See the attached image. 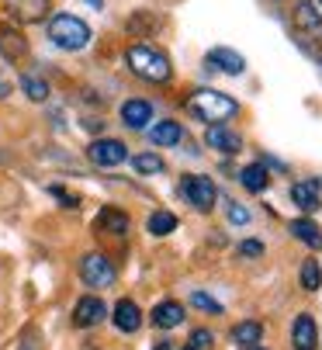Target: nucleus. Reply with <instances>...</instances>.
I'll use <instances>...</instances> for the list:
<instances>
[{"instance_id":"obj_1","label":"nucleus","mask_w":322,"mask_h":350,"mask_svg":"<svg viewBox=\"0 0 322 350\" xmlns=\"http://www.w3.org/2000/svg\"><path fill=\"white\" fill-rule=\"evenodd\" d=\"M187 111L194 118L208 122V125H222V122H229L239 111V101H236V97H229V94H222V90L201 87V90H194L187 97Z\"/></svg>"},{"instance_id":"obj_2","label":"nucleus","mask_w":322,"mask_h":350,"mask_svg":"<svg viewBox=\"0 0 322 350\" xmlns=\"http://www.w3.org/2000/svg\"><path fill=\"white\" fill-rule=\"evenodd\" d=\"M125 63L146 83H167L174 77V66H170L167 53H159V49H152V45H132L125 53Z\"/></svg>"},{"instance_id":"obj_3","label":"nucleus","mask_w":322,"mask_h":350,"mask_svg":"<svg viewBox=\"0 0 322 350\" xmlns=\"http://www.w3.org/2000/svg\"><path fill=\"white\" fill-rule=\"evenodd\" d=\"M94 38L90 25L77 14H52L49 18V42L63 49V53H80V49H87Z\"/></svg>"},{"instance_id":"obj_4","label":"nucleus","mask_w":322,"mask_h":350,"mask_svg":"<svg viewBox=\"0 0 322 350\" xmlns=\"http://www.w3.org/2000/svg\"><path fill=\"white\" fill-rule=\"evenodd\" d=\"M80 278H83L87 288H111L118 271H115V264L107 260L104 254H87L80 260Z\"/></svg>"},{"instance_id":"obj_5","label":"nucleus","mask_w":322,"mask_h":350,"mask_svg":"<svg viewBox=\"0 0 322 350\" xmlns=\"http://www.w3.org/2000/svg\"><path fill=\"white\" fill-rule=\"evenodd\" d=\"M87 157H90V163H97V167H118V163L129 160V149H125L122 139H94V142L87 146Z\"/></svg>"},{"instance_id":"obj_6","label":"nucleus","mask_w":322,"mask_h":350,"mask_svg":"<svg viewBox=\"0 0 322 350\" xmlns=\"http://www.w3.org/2000/svg\"><path fill=\"white\" fill-rule=\"evenodd\" d=\"M180 194L187 198L198 212H208L215 205V198H219V187L211 184V177H187L180 184Z\"/></svg>"},{"instance_id":"obj_7","label":"nucleus","mask_w":322,"mask_h":350,"mask_svg":"<svg viewBox=\"0 0 322 350\" xmlns=\"http://www.w3.org/2000/svg\"><path fill=\"white\" fill-rule=\"evenodd\" d=\"M4 11L18 25H35L49 14V0H4Z\"/></svg>"},{"instance_id":"obj_8","label":"nucleus","mask_w":322,"mask_h":350,"mask_svg":"<svg viewBox=\"0 0 322 350\" xmlns=\"http://www.w3.org/2000/svg\"><path fill=\"white\" fill-rule=\"evenodd\" d=\"M104 316H107V306L100 302V298H94V295L80 298V302H77V309H73V323H77L80 329L104 323Z\"/></svg>"},{"instance_id":"obj_9","label":"nucleus","mask_w":322,"mask_h":350,"mask_svg":"<svg viewBox=\"0 0 322 350\" xmlns=\"http://www.w3.org/2000/svg\"><path fill=\"white\" fill-rule=\"evenodd\" d=\"M208 66L222 70V73H229V77H239V73L246 70V59L236 53V49L219 45V49H211V53H208Z\"/></svg>"},{"instance_id":"obj_10","label":"nucleus","mask_w":322,"mask_h":350,"mask_svg":"<svg viewBox=\"0 0 322 350\" xmlns=\"http://www.w3.org/2000/svg\"><path fill=\"white\" fill-rule=\"evenodd\" d=\"M204 142H208L211 149H219V153H226V157H232V153H239V149H243V139H239L236 132H229L226 125H208Z\"/></svg>"},{"instance_id":"obj_11","label":"nucleus","mask_w":322,"mask_h":350,"mask_svg":"<svg viewBox=\"0 0 322 350\" xmlns=\"http://www.w3.org/2000/svg\"><path fill=\"white\" fill-rule=\"evenodd\" d=\"M152 122V105L149 101H139V97H132V101H125L122 105V125L125 129H146Z\"/></svg>"},{"instance_id":"obj_12","label":"nucleus","mask_w":322,"mask_h":350,"mask_svg":"<svg viewBox=\"0 0 322 350\" xmlns=\"http://www.w3.org/2000/svg\"><path fill=\"white\" fill-rule=\"evenodd\" d=\"M129 215L118 212V208H100V215L94 219V229L97 232H107V236H125L129 232Z\"/></svg>"},{"instance_id":"obj_13","label":"nucleus","mask_w":322,"mask_h":350,"mask_svg":"<svg viewBox=\"0 0 322 350\" xmlns=\"http://www.w3.org/2000/svg\"><path fill=\"white\" fill-rule=\"evenodd\" d=\"M291 343L298 350H315L319 347V329H315V319L312 316H298L295 326H291Z\"/></svg>"},{"instance_id":"obj_14","label":"nucleus","mask_w":322,"mask_h":350,"mask_svg":"<svg viewBox=\"0 0 322 350\" xmlns=\"http://www.w3.org/2000/svg\"><path fill=\"white\" fill-rule=\"evenodd\" d=\"M149 319H152V326H159V329H174V326L184 323V306L167 298V302H159V306L149 312Z\"/></svg>"},{"instance_id":"obj_15","label":"nucleus","mask_w":322,"mask_h":350,"mask_svg":"<svg viewBox=\"0 0 322 350\" xmlns=\"http://www.w3.org/2000/svg\"><path fill=\"white\" fill-rule=\"evenodd\" d=\"M115 326L122 329V333H135L139 326H142V312H139V306L132 302V298H122V302L115 306Z\"/></svg>"},{"instance_id":"obj_16","label":"nucleus","mask_w":322,"mask_h":350,"mask_svg":"<svg viewBox=\"0 0 322 350\" xmlns=\"http://www.w3.org/2000/svg\"><path fill=\"white\" fill-rule=\"evenodd\" d=\"M295 28L308 31V35H322V14L308 4V0H298L295 4Z\"/></svg>"},{"instance_id":"obj_17","label":"nucleus","mask_w":322,"mask_h":350,"mask_svg":"<svg viewBox=\"0 0 322 350\" xmlns=\"http://www.w3.org/2000/svg\"><path fill=\"white\" fill-rule=\"evenodd\" d=\"M180 139H184L180 122H156V125H149V142L152 146H177Z\"/></svg>"},{"instance_id":"obj_18","label":"nucleus","mask_w":322,"mask_h":350,"mask_svg":"<svg viewBox=\"0 0 322 350\" xmlns=\"http://www.w3.org/2000/svg\"><path fill=\"white\" fill-rule=\"evenodd\" d=\"M239 184H243L246 191L260 194V191H267V184H271V170H267V163H250V167H243Z\"/></svg>"},{"instance_id":"obj_19","label":"nucleus","mask_w":322,"mask_h":350,"mask_svg":"<svg viewBox=\"0 0 322 350\" xmlns=\"http://www.w3.org/2000/svg\"><path fill=\"white\" fill-rule=\"evenodd\" d=\"M28 53V42L21 31L14 28H0V56H8V59H21Z\"/></svg>"},{"instance_id":"obj_20","label":"nucleus","mask_w":322,"mask_h":350,"mask_svg":"<svg viewBox=\"0 0 322 350\" xmlns=\"http://www.w3.org/2000/svg\"><path fill=\"white\" fill-rule=\"evenodd\" d=\"M291 202L301 208V212H315L322 202H319V191H315V184L312 180H298V184H291Z\"/></svg>"},{"instance_id":"obj_21","label":"nucleus","mask_w":322,"mask_h":350,"mask_svg":"<svg viewBox=\"0 0 322 350\" xmlns=\"http://www.w3.org/2000/svg\"><path fill=\"white\" fill-rule=\"evenodd\" d=\"M291 232H295V239H301L308 250H322V229H319L312 219H295V222H291Z\"/></svg>"},{"instance_id":"obj_22","label":"nucleus","mask_w":322,"mask_h":350,"mask_svg":"<svg viewBox=\"0 0 322 350\" xmlns=\"http://www.w3.org/2000/svg\"><path fill=\"white\" fill-rule=\"evenodd\" d=\"M260 336H263V326H260V323H253V319H250V323H239V326L232 329V340H236V343H243V347H256V343H260Z\"/></svg>"},{"instance_id":"obj_23","label":"nucleus","mask_w":322,"mask_h":350,"mask_svg":"<svg viewBox=\"0 0 322 350\" xmlns=\"http://www.w3.org/2000/svg\"><path fill=\"white\" fill-rule=\"evenodd\" d=\"M177 229V215L174 212H152L149 215V232L152 236H170Z\"/></svg>"},{"instance_id":"obj_24","label":"nucleus","mask_w":322,"mask_h":350,"mask_svg":"<svg viewBox=\"0 0 322 350\" xmlns=\"http://www.w3.org/2000/svg\"><path fill=\"white\" fill-rule=\"evenodd\" d=\"M21 90L31 97V101H45V97H49V83L42 77H35V73H25L21 77Z\"/></svg>"},{"instance_id":"obj_25","label":"nucleus","mask_w":322,"mask_h":350,"mask_svg":"<svg viewBox=\"0 0 322 350\" xmlns=\"http://www.w3.org/2000/svg\"><path fill=\"white\" fill-rule=\"evenodd\" d=\"M301 288H305V291H319V288H322V271H319L315 260H305V264H301Z\"/></svg>"},{"instance_id":"obj_26","label":"nucleus","mask_w":322,"mask_h":350,"mask_svg":"<svg viewBox=\"0 0 322 350\" xmlns=\"http://www.w3.org/2000/svg\"><path fill=\"white\" fill-rule=\"evenodd\" d=\"M132 167L139 174H159L163 170V160H159L156 153H139V157H132Z\"/></svg>"},{"instance_id":"obj_27","label":"nucleus","mask_w":322,"mask_h":350,"mask_svg":"<svg viewBox=\"0 0 322 350\" xmlns=\"http://www.w3.org/2000/svg\"><path fill=\"white\" fill-rule=\"evenodd\" d=\"M191 302H194L198 309H204V312H222V306L215 302V298H208L204 291H194V295H191Z\"/></svg>"},{"instance_id":"obj_28","label":"nucleus","mask_w":322,"mask_h":350,"mask_svg":"<svg viewBox=\"0 0 322 350\" xmlns=\"http://www.w3.org/2000/svg\"><path fill=\"white\" fill-rule=\"evenodd\" d=\"M260 254H263V243H256V239L239 243V257H260Z\"/></svg>"},{"instance_id":"obj_29","label":"nucleus","mask_w":322,"mask_h":350,"mask_svg":"<svg viewBox=\"0 0 322 350\" xmlns=\"http://www.w3.org/2000/svg\"><path fill=\"white\" fill-rule=\"evenodd\" d=\"M229 222H232V226H246V222H250V212H246L243 205H232V208H229Z\"/></svg>"},{"instance_id":"obj_30","label":"nucleus","mask_w":322,"mask_h":350,"mask_svg":"<svg viewBox=\"0 0 322 350\" xmlns=\"http://www.w3.org/2000/svg\"><path fill=\"white\" fill-rule=\"evenodd\" d=\"M208 343H211V333H208V329H194V333H191V347H194V350H204Z\"/></svg>"},{"instance_id":"obj_31","label":"nucleus","mask_w":322,"mask_h":350,"mask_svg":"<svg viewBox=\"0 0 322 350\" xmlns=\"http://www.w3.org/2000/svg\"><path fill=\"white\" fill-rule=\"evenodd\" d=\"M49 194H52V198H59L66 208H77V198H73L70 191H63V187H49Z\"/></svg>"},{"instance_id":"obj_32","label":"nucleus","mask_w":322,"mask_h":350,"mask_svg":"<svg viewBox=\"0 0 322 350\" xmlns=\"http://www.w3.org/2000/svg\"><path fill=\"white\" fill-rule=\"evenodd\" d=\"M156 350H170V343H159V347H156Z\"/></svg>"},{"instance_id":"obj_33","label":"nucleus","mask_w":322,"mask_h":350,"mask_svg":"<svg viewBox=\"0 0 322 350\" xmlns=\"http://www.w3.org/2000/svg\"><path fill=\"white\" fill-rule=\"evenodd\" d=\"M246 350H263V347H246Z\"/></svg>"},{"instance_id":"obj_34","label":"nucleus","mask_w":322,"mask_h":350,"mask_svg":"<svg viewBox=\"0 0 322 350\" xmlns=\"http://www.w3.org/2000/svg\"><path fill=\"white\" fill-rule=\"evenodd\" d=\"M184 350H194V347H184Z\"/></svg>"},{"instance_id":"obj_35","label":"nucleus","mask_w":322,"mask_h":350,"mask_svg":"<svg viewBox=\"0 0 322 350\" xmlns=\"http://www.w3.org/2000/svg\"><path fill=\"white\" fill-rule=\"evenodd\" d=\"M319 4H322V0H319Z\"/></svg>"}]
</instances>
